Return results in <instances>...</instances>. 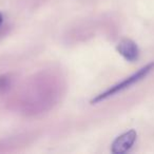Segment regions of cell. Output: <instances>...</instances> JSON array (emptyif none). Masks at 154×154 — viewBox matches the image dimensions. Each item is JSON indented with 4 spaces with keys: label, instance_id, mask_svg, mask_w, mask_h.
<instances>
[{
    "label": "cell",
    "instance_id": "cell-1",
    "mask_svg": "<svg viewBox=\"0 0 154 154\" xmlns=\"http://www.w3.org/2000/svg\"><path fill=\"white\" fill-rule=\"evenodd\" d=\"M153 70H154V61H151L148 64H146L145 66H143L141 69H139L137 72H135L134 74H132L131 76L127 77V78H125V79L122 80L120 82L110 87L109 89L103 91V93L96 95V96L91 100V103H92V105H96V103H101V101L106 100V99L110 98V97H112V96H114V95L118 94V93L122 92V91L127 90V89H129L130 87H132L133 85L137 84V82H139L140 80H143V78H146Z\"/></svg>",
    "mask_w": 154,
    "mask_h": 154
},
{
    "label": "cell",
    "instance_id": "cell-2",
    "mask_svg": "<svg viewBox=\"0 0 154 154\" xmlns=\"http://www.w3.org/2000/svg\"><path fill=\"white\" fill-rule=\"evenodd\" d=\"M137 138V132L134 129L122 133V135L117 136L111 145V152L114 154H122L128 152L133 145L135 143Z\"/></svg>",
    "mask_w": 154,
    "mask_h": 154
},
{
    "label": "cell",
    "instance_id": "cell-3",
    "mask_svg": "<svg viewBox=\"0 0 154 154\" xmlns=\"http://www.w3.org/2000/svg\"><path fill=\"white\" fill-rule=\"evenodd\" d=\"M117 52L127 60V61L133 62L138 59L139 57V49L135 41L130 38H122L118 42L116 47Z\"/></svg>",
    "mask_w": 154,
    "mask_h": 154
},
{
    "label": "cell",
    "instance_id": "cell-4",
    "mask_svg": "<svg viewBox=\"0 0 154 154\" xmlns=\"http://www.w3.org/2000/svg\"><path fill=\"white\" fill-rule=\"evenodd\" d=\"M8 85H9V80H8V78H5V77H0V90H2V89L7 88Z\"/></svg>",
    "mask_w": 154,
    "mask_h": 154
},
{
    "label": "cell",
    "instance_id": "cell-5",
    "mask_svg": "<svg viewBox=\"0 0 154 154\" xmlns=\"http://www.w3.org/2000/svg\"><path fill=\"white\" fill-rule=\"evenodd\" d=\"M2 21H3V16H2V14L0 13V26L2 24Z\"/></svg>",
    "mask_w": 154,
    "mask_h": 154
}]
</instances>
